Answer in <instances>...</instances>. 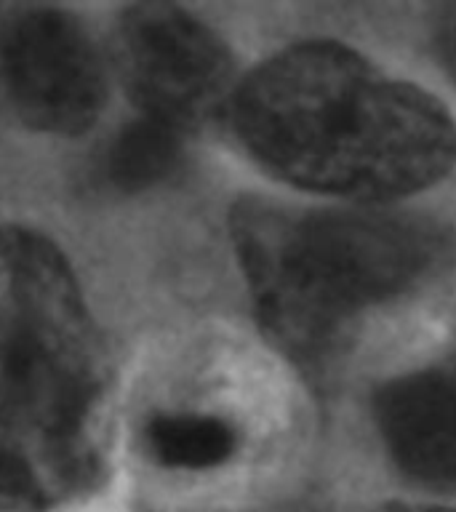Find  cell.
<instances>
[{"label": "cell", "mask_w": 456, "mask_h": 512, "mask_svg": "<svg viewBox=\"0 0 456 512\" xmlns=\"http://www.w3.org/2000/svg\"><path fill=\"white\" fill-rule=\"evenodd\" d=\"M144 448L168 470H214L238 451V432L211 414H158L144 427Z\"/></svg>", "instance_id": "52a82bcc"}, {"label": "cell", "mask_w": 456, "mask_h": 512, "mask_svg": "<svg viewBox=\"0 0 456 512\" xmlns=\"http://www.w3.org/2000/svg\"><path fill=\"white\" fill-rule=\"evenodd\" d=\"M115 59L144 118L179 131L232 102V62L224 43L171 3L128 6L118 22Z\"/></svg>", "instance_id": "5b68a950"}, {"label": "cell", "mask_w": 456, "mask_h": 512, "mask_svg": "<svg viewBox=\"0 0 456 512\" xmlns=\"http://www.w3.org/2000/svg\"><path fill=\"white\" fill-rule=\"evenodd\" d=\"M438 51L448 70L456 75V3L443 8L438 19Z\"/></svg>", "instance_id": "9c48e42d"}, {"label": "cell", "mask_w": 456, "mask_h": 512, "mask_svg": "<svg viewBox=\"0 0 456 512\" xmlns=\"http://www.w3.org/2000/svg\"><path fill=\"white\" fill-rule=\"evenodd\" d=\"M182 134L163 120L139 118L112 139L104 176L120 192H144L166 182L182 163Z\"/></svg>", "instance_id": "ba28073f"}, {"label": "cell", "mask_w": 456, "mask_h": 512, "mask_svg": "<svg viewBox=\"0 0 456 512\" xmlns=\"http://www.w3.org/2000/svg\"><path fill=\"white\" fill-rule=\"evenodd\" d=\"M379 512H448L440 507H424V504H387Z\"/></svg>", "instance_id": "30bf717a"}, {"label": "cell", "mask_w": 456, "mask_h": 512, "mask_svg": "<svg viewBox=\"0 0 456 512\" xmlns=\"http://www.w3.org/2000/svg\"><path fill=\"white\" fill-rule=\"evenodd\" d=\"M112 368L67 256L0 224V512H46L102 478Z\"/></svg>", "instance_id": "6da1fadb"}, {"label": "cell", "mask_w": 456, "mask_h": 512, "mask_svg": "<svg viewBox=\"0 0 456 512\" xmlns=\"http://www.w3.org/2000/svg\"><path fill=\"white\" fill-rule=\"evenodd\" d=\"M232 246L272 339L320 355L368 307L419 283L443 251L438 230L379 211H296L243 200L230 216Z\"/></svg>", "instance_id": "3957f363"}, {"label": "cell", "mask_w": 456, "mask_h": 512, "mask_svg": "<svg viewBox=\"0 0 456 512\" xmlns=\"http://www.w3.org/2000/svg\"><path fill=\"white\" fill-rule=\"evenodd\" d=\"M374 414L400 470L456 486V371H419L379 390Z\"/></svg>", "instance_id": "8992f818"}, {"label": "cell", "mask_w": 456, "mask_h": 512, "mask_svg": "<svg viewBox=\"0 0 456 512\" xmlns=\"http://www.w3.org/2000/svg\"><path fill=\"white\" fill-rule=\"evenodd\" d=\"M240 142L283 182L339 198L387 200L456 163L440 102L336 43H302L232 91Z\"/></svg>", "instance_id": "7a4b0ae2"}, {"label": "cell", "mask_w": 456, "mask_h": 512, "mask_svg": "<svg viewBox=\"0 0 456 512\" xmlns=\"http://www.w3.org/2000/svg\"><path fill=\"white\" fill-rule=\"evenodd\" d=\"M104 67L88 32L62 8L0 3V107L27 128L72 136L104 107Z\"/></svg>", "instance_id": "277c9868"}]
</instances>
